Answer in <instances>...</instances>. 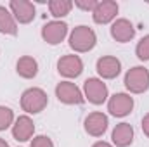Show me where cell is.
I'll return each instance as SVG.
<instances>
[{"instance_id": "9", "label": "cell", "mask_w": 149, "mask_h": 147, "mask_svg": "<svg viewBox=\"0 0 149 147\" xmlns=\"http://www.w3.org/2000/svg\"><path fill=\"white\" fill-rule=\"evenodd\" d=\"M9 10L12 12L16 23L19 24H28L35 19V5L30 0H10L9 2Z\"/></svg>"}, {"instance_id": "7", "label": "cell", "mask_w": 149, "mask_h": 147, "mask_svg": "<svg viewBox=\"0 0 149 147\" xmlns=\"http://www.w3.org/2000/svg\"><path fill=\"white\" fill-rule=\"evenodd\" d=\"M68 37V24L64 21H49L43 24L42 28V38L49 43V45H59L61 42H64V38Z\"/></svg>"}, {"instance_id": "14", "label": "cell", "mask_w": 149, "mask_h": 147, "mask_svg": "<svg viewBox=\"0 0 149 147\" xmlns=\"http://www.w3.org/2000/svg\"><path fill=\"white\" fill-rule=\"evenodd\" d=\"M109 31H111V37L114 38L116 42H120V43H127V42L134 40V37H135V28H134V24H132L128 19H125V17L114 19L111 23Z\"/></svg>"}, {"instance_id": "24", "label": "cell", "mask_w": 149, "mask_h": 147, "mask_svg": "<svg viewBox=\"0 0 149 147\" xmlns=\"http://www.w3.org/2000/svg\"><path fill=\"white\" fill-rule=\"evenodd\" d=\"M92 147H114V146H113V144H109V142H104V140H97V142H95Z\"/></svg>"}, {"instance_id": "10", "label": "cell", "mask_w": 149, "mask_h": 147, "mask_svg": "<svg viewBox=\"0 0 149 147\" xmlns=\"http://www.w3.org/2000/svg\"><path fill=\"white\" fill-rule=\"evenodd\" d=\"M118 10H120V5L114 2V0H102V2H97L95 9L92 10V19L94 23L97 24H109L116 19L118 16Z\"/></svg>"}, {"instance_id": "15", "label": "cell", "mask_w": 149, "mask_h": 147, "mask_svg": "<svg viewBox=\"0 0 149 147\" xmlns=\"http://www.w3.org/2000/svg\"><path fill=\"white\" fill-rule=\"evenodd\" d=\"M113 146L116 147H128L134 142V126L130 123H118L111 132Z\"/></svg>"}, {"instance_id": "25", "label": "cell", "mask_w": 149, "mask_h": 147, "mask_svg": "<svg viewBox=\"0 0 149 147\" xmlns=\"http://www.w3.org/2000/svg\"><path fill=\"white\" fill-rule=\"evenodd\" d=\"M0 147H9L7 140H5V139H2V137H0Z\"/></svg>"}, {"instance_id": "5", "label": "cell", "mask_w": 149, "mask_h": 147, "mask_svg": "<svg viewBox=\"0 0 149 147\" xmlns=\"http://www.w3.org/2000/svg\"><path fill=\"white\" fill-rule=\"evenodd\" d=\"M56 97L59 102H63L66 106H80L85 102L83 92L76 87V83L70 81V80H64L56 85Z\"/></svg>"}, {"instance_id": "22", "label": "cell", "mask_w": 149, "mask_h": 147, "mask_svg": "<svg viewBox=\"0 0 149 147\" xmlns=\"http://www.w3.org/2000/svg\"><path fill=\"white\" fill-rule=\"evenodd\" d=\"M74 7H78V9H81V10H94L95 9V5H97V0H74L73 2Z\"/></svg>"}, {"instance_id": "13", "label": "cell", "mask_w": 149, "mask_h": 147, "mask_svg": "<svg viewBox=\"0 0 149 147\" xmlns=\"http://www.w3.org/2000/svg\"><path fill=\"white\" fill-rule=\"evenodd\" d=\"M12 137L17 142H28L30 139L35 137V123L28 114L16 118V121L12 125Z\"/></svg>"}, {"instance_id": "17", "label": "cell", "mask_w": 149, "mask_h": 147, "mask_svg": "<svg viewBox=\"0 0 149 147\" xmlns=\"http://www.w3.org/2000/svg\"><path fill=\"white\" fill-rule=\"evenodd\" d=\"M0 33L10 35V37L17 35V23H16L12 12L3 5H0Z\"/></svg>"}, {"instance_id": "8", "label": "cell", "mask_w": 149, "mask_h": 147, "mask_svg": "<svg viewBox=\"0 0 149 147\" xmlns=\"http://www.w3.org/2000/svg\"><path fill=\"white\" fill-rule=\"evenodd\" d=\"M57 71L61 76H64L68 80L78 78L83 73V61L76 54H66L57 61Z\"/></svg>"}, {"instance_id": "4", "label": "cell", "mask_w": 149, "mask_h": 147, "mask_svg": "<svg viewBox=\"0 0 149 147\" xmlns=\"http://www.w3.org/2000/svg\"><path fill=\"white\" fill-rule=\"evenodd\" d=\"M83 97L94 106H101L109 99L108 85L101 78H87L83 83Z\"/></svg>"}, {"instance_id": "6", "label": "cell", "mask_w": 149, "mask_h": 147, "mask_svg": "<svg viewBox=\"0 0 149 147\" xmlns=\"http://www.w3.org/2000/svg\"><path fill=\"white\" fill-rule=\"evenodd\" d=\"M108 111L114 118H125L134 111V97L130 94L118 92L108 99Z\"/></svg>"}, {"instance_id": "21", "label": "cell", "mask_w": 149, "mask_h": 147, "mask_svg": "<svg viewBox=\"0 0 149 147\" xmlns=\"http://www.w3.org/2000/svg\"><path fill=\"white\" fill-rule=\"evenodd\" d=\"M30 147H54V142L47 135H37V137L31 139V146Z\"/></svg>"}, {"instance_id": "20", "label": "cell", "mask_w": 149, "mask_h": 147, "mask_svg": "<svg viewBox=\"0 0 149 147\" xmlns=\"http://www.w3.org/2000/svg\"><path fill=\"white\" fill-rule=\"evenodd\" d=\"M135 55H137V57H139V61H142V62L149 61V35L142 37L139 42H137Z\"/></svg>"}, {"instance_id": "1", "label": "cell", "mask_w": 149, "mask_h": 147, "mask_svg": "<svg viewBox=\"0 0 149 147\" xmlns=\"http://www.w3.org/2000/svg\"><path fill=\"white\" fill-rule=\"evenodd\" d=\"M70 47L73 49L74 52L78 54H85V52H90L95 43H97V35L95 31L90 28V26H85V24H80L73 28V31L70 33Z\"/></svg>"}, {"instance_id": "19", "label": "cell", "mask_w": 149, "mask_h": 147, "mask_svg": "<svg viewBox=\"0 0 149 147\" xmlns=\"http://www.w3.org/2000/svg\"><path fill=\"white\" fill-rule=\"evenodd\" d=\"M14 121H16L14 111L7 106H0V132H5L7 128H10Z\"/></svg>"}, {"instance_id": "3", "label": "cell", "mask_w": 149, "mask_h": 147, "mask_svg": "<svg viewBox=\"0 0 149 147\" xmlns=\"http://www.w3.org/2000/svg\"><path fill=\"white\" fill-rule=\"evenodd\" d=\"M125 88L130 94H144L149 90V69L144 66H134L125 73Z\"/></svg>"}, {"instance_id": "16", "label": "cell", "mask_w": 149, "mask_h": 147, "mask_svg": "<svg viewBox=\"0 0 149 147\" xmlns=\"http://www.w3.org/2000/svg\"><path fill=\"white\" fill-rule=\"evenodd\" d=\"M16 71H17V74H19L21 78H24V80L35 78L38 74L37 59L31 57V55H23V57H19L17 62H16Z\"/></svg>"}, {"instance_id": "23", "label": "cell", "mask_w": 149, "mask_h": 147, "mask_svg": "<svg viewBox=\"0 0 149 147\" xmlns=\"http://www.w3.org/2000/svg\"><path fill=\"white\" fill-rule=\"evenodd\" d=\"M141 126H142V132H144V135H146V137L149 139V112H148V114H144Z\"/></svg>"}, {"instance_id": "18", "label": "cell", "mask_w": 149, "mask_h": 147, "mask_svg": "<svg viewBox=\"0 0 149 147\" xmlns=\"http://www.w3.org/2000/svg\"><path fill=\"white\" fill-rule=\"evenodd\" d=\"M73 2L71 0H50L49 2V12L52 17H56L57 21H61L63 17H66L71 9H73Z\"/></svg>"}, {"instance_id": "2", "label": "cell", "mask_w": 149, "mask_h": 147, "mask_svg": "<svg viewBox=\"0 0 149 147\" xmlns=\"http://www.w3.org/2000/svg\"><path fill=\"white\" fill-rule=\"evenodd\" d=\"M47 104H49V95L43 88L30 87L21 95V109L26 114H38L47 107Z\"/></svg>"}, {"instance_id": "12", "label": "cell", "mask_w": 149, "mask_h": 147, "mask_svg": "<svg viewBox=\"0 0 149 147\" xmlns=\"http://www.w3.org/2000/svg\"><path fill=\"white\" fill-rule=\"evenodd\" d=\"M95 69H97V74L101 76V80H114L121 73V62L114 55H102L97 59Z\"/></svg>"}, {"instance_id": "11", "label": "cell", "mask_w": 149, "mask_h": 147, "mask_svg": "<svg viewBox=\"0 0 149 147\" xmlns=\"http://www.w3.org/2000/svg\"><path fill=\"white\" fill-rule=\"evenodd\" d=\"M108 126H109V119L101 111L90 112L83 121V128L90 137H102L108 132Z\"/></svg>"}]
</instances>
